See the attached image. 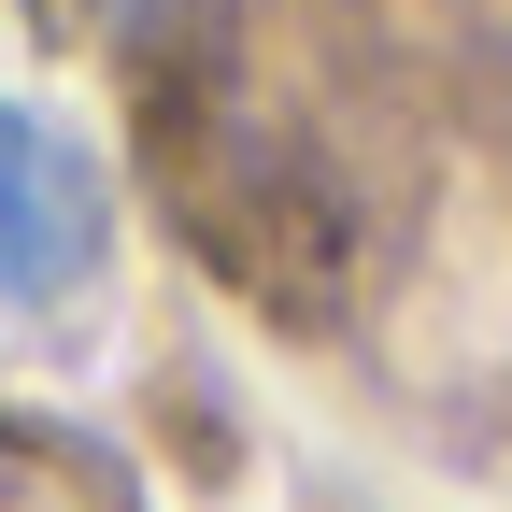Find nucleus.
I'll use <instances>...</instances> for the list:
<instances>
[{
  "instance_id": "1",
  "label": "nucleus",
  "mask_w": 512,
  "mask_h": 512,
  "mask_svg": "<svg viewBox=\"0 0 512 512\" xmlns=\"http://www.w3.org/2000/svg\"><path fill=\"white\" fill-rule=\"evenodd\" d=\"M100 228H114V200L72 157V128L0 100V299H72L100 271Z\"/></svg>"
}]
</instances>
